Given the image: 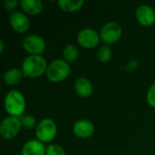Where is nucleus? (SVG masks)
I'll return each instance as SVG.
<instances>
[{"label": "nucleus", "mask_w": 155, "mask_h": 155, "mask_svg": "<svg viewBox=\"0 0 155 155\" xmlns=\"http://www.w3.org/2000/svg\"><path fill=\"white\" fill-rule=\"evenodd\" d=\"M22 47L29 55H42L45 50V41L38 35H27L22 39Z\"/></svg>", "instance_id": "39448f33"}, {"label": "nucleus", "mask_w": 155, "mask_h": 155, "mask_svg": "<svg viewBox=\"0 0 155 155\" xmlns=\"http://www.w3.org/2000/svg\"><path fill=\"white\" fill-rule=\"evenodd\" d=\"M20 5V2H18L17 0H5L4 2V5H5V8L6 11H14L17 5Z\"/></svg>", "instance_id": "4be33fe9"}, {"label": "nucleus", "mask_w": 155, "mask_h": 155, "mask_svg": "<svg viewBox=\"0 0 155 155\" xmlns=\"http://www.w3.org/2000/svg\"><path fill=\"white\" fill-rule=\"evenodd\" d=\"M23 72L19 68H10L6 70L3 75V80L4 83L6 85L9 86H14L16 85L17 84L20 83L23 77Z\"/></svg>", "instance_id": "2eb2a0df"}, {"label": "nucleus", "mask_w": 155, "mask_h": 155, "mask_svg": "<svg viewBox=\"0 0 155 155\" xmlns=\"http://www.w3.org/2000/svg\"><path fill=\"white\" fill-rule=\"evenodd\" d=\"M63 56L67 63L74 62L79 56V50L74 45H67L63 50Z\"/></svg>", "instance_id": "f3484780"}, {"label": "nucleus", "mask_w": 155, "mask_h": 155, "mask_svg": "<svg viewBox=\"0 0 155 155\" xmlns=\"http://www.w3.org/2000/svg\"><path fill=\"white\" fill-rule=\"evenodd\" d=\"M20 6L25 14L29 15H38L44 9L41 0H21Z\"/></svg>", "instance_id": "4468645a"}, {"label": "nucleus", "mask_w": 155, "mask_h": 155, "mask_svg": "<svg viewBox=\"0 0 155 155\" xmlns=\"http://www.w3.org/2000/svg\"><path fill=\"white\" fill-rule=\"evenodd\" d=\"M71 73L69 64L64 59H55L48 64L46 77L52 83H61L64 81Z\"/></svg>", "instance_id": "7ed1b4c3"}, {"label": "nucleus", "mask_w": 155, "mask_h": 155, "mask_svg": "<svg viewBox=\"0 0 155 155\" xmlns=\"http://www.w3.org/2000/svg\"><path fill=\"white\" fill-rule=\"evenodd\" d=\"M74 134L81 139L90 138L94 133V125L89 120H79L74 123L73 126Z\"/></svg>", "instance_id": "9b49d317"}, {"label": "nucleus", "mask_w": 155, "mask_h": 155, "mask_svg": "<svg viewBox=\"0 0 155 155\" xmlns=\"http://www.w3.org/2000/svg\"><path fill=\"white\" fill-rule=\"evenodd\" d=\"M100 35L97 31L91 27H86L79 31L76 36L77 43L84 48L93 49L96 47L100 42Z\"/></svg>", "instance_id": "6e6552de"}, {"label": "nucleus", "mask_w": 155, "mask_h": 155, "mask_svg": "<svg viewBox=\"0 0 155 155\" xmlns=\"http://www.w3.org/2000/svg\"><path fill=\"white\" fill-rule=\"evenodd\" d=\"M4 48H5V44H4L3 40H0V54H3Z\"/></svg>", "instance_id": "5701e85b"}, {"label": "nucleus", "mask_w": 155, "mask_h": 155, "mask_svg": "<svg viewBox=\"0 0 155 155\" xmlns=\"http://www.w3.org/2000/svg\"><path fill=\"white\" fill-rule=\"evenodd\" d=\"M99 35L100 38L105 45H114L121 38L123 35V29L118 23L112 21L104 24L100 28Z\"/></svg>", "instance_id": "423d86ee"}, {"label": "nucleus", "mask_w": 155, "mask_h": 155, "mask_svg": "<svg viewBox=\"0 0 155 155\" xmlns=\"http://www.w3.org/2000/svg\"><path fill=\"white\" fill-rule=\"evenodd\" d=\"M135 17L143 26H151L155 23V9L149 5H141L135 11Z\"/></svg>", "instance_id": "9d476101"}, {"label": "nucleus", "mask_w": 155, "mask_h": 155, "mask_svg": "<svg viewBox=\"0 0 155 155\" xmlns=\"http://www.w3.org/2000/svg\"><path fill=\"white\" fill-rule=\"evenodd\" d=\"M22 128L20 118L15 116H6L1 123L0 134L5 140L14 139Z\"/></svg>", "instance_id": "0eeeda50"}, {"label": "nucleus", "mask_w": 155, "mask_h": 155, "mask_svg": "<svg viewBox=\"0 0 155 155\" xmlns=\"http://www.w3.org/2000/svg\"><path fill=\"white\" fill-rule=\"evenodd\" d=\"M19 118H20L22 128H24L25 130H32L34 128H36L37 124L35 116L31 114H23Z\"/></svg>", "instance_id": "6ab92c4d"}, {"label": "nucleus", "mask_w": 155, "mask_h": 155, "mask_svg": "<svg viewBox=\"0 0 155 155\" xmlns=\"http://www.w3.org/2000/svg\"><path fill=\"white\" fill-rule=\"evenodd\" d=\"M9 24L12 29L19 34L25 33L30 27V20L28 15L21 11L11 13L9 16Z\"/></svg>", "instance_id": "1a4fd4ad"}, {"label": "nucleus", "mask_w": 155, "mask_h": 155, "mask_svg": "<svg viewBox=\"0 0 155 155\" xmlns=\"http://www.w3.org/2000/svg\"><path fill=\"white\" fill-rule=\"evenodd\" d=\"M112 55H113L112 50L109 47V45H102L98 49V51L96 53L97 59L101 63H107V62H109L111 60V58H112Z\"/></svg>", "instance_id": "a211bd4d"}, {"label": "nucleus", "mask_w": 155, "mask_h": 155, "mask_svg": "<svg viewBox=\"0 0 155 155\" xmlns=\"http://www.w3.org/2000/svg\"><path fill=\"white\" fill-rule=\"evenodd\" d=\"M21 155H46V147L37 139H32L23 145Z\"/></svg>", "instance_id": "f8f14e48"}, {"label": "nucleus", "mask_w": 155, "mask_h": 155, "mask_svg": "<svg viewBox=\"0 0 155 155\" xmlns=\"http://www.w3.org/2000/svg\"><path fill=\"white\" fill-rule=\"evenodd\" d=\"M46 155H66V153L62 146L51 143L46 147Z\"/></svg>", "instance_id": "aec40b11"}, {"label": "nucleus", "mask_w": 155, "mask_h": 155, "mask_svg": "<svg viewBox=\"0 0 155 155\" xmlns=\"http://www.w3.org/2000/svg\"><path fill=\"white\" fill-rule=\"evenodd\" d=\"M74 89L78 96L82 98H88L93 94V84L86 77H79L75 80Z\"/></svg>", "instance_id": "ddd939ff"}, {"label": "nucleus", "mask_w": 155, "mask_h": 155, "mask_svg": "<svg viewBox=\"0 0 155 155\" xmlns=\"http://www.w3.org/2000/svg\"><path fill=\"white\" fill-rule=\"evenodd\" d=\"M57 134V125L54 120L50 118H45L41 120L35 128V134L38 141L43 143H48L52 142Z\"/></svg>", "instance_id": "20e7f679"}, {"label": "nucleus", "mask_w": 155, "mask_h": 155, "mask_svg": "<svg viewBox=\"0 0 155 155\" xmlns=\"http://www.w3.org/2000/svg\"><path fill=\"white\" fill-rule=\"evenodd\" d=\"M146 100L151 107L155 108V83L149 88L146 94Z\"/></svg>", "instance_id": "412c9836"}, {"label": "nucleus", "mask_w": 155, "mask_h": 155, "mask_svg": "<svg viewBox=\"0 0 155 155\" xmlns=\"http://www.w3.org/2000/svg\"><path fill=\"white\" fill-rule=\"evenodd\" d=\"M48 64L43 55H28L22 62V72L24 76L37 78L46 73Z\"/></svg>", "instance_id": "f257e3e1"}, {"label": "nucleus", "mask_w": 155, "mask_h": 155, "mask_svg": "<svg viewBox=\"0 0 155 155\" xmlns=\"http://www.w3.org/2000/svg\"><path fill=\"white\" fill-rule=\"evenodd\" d=\"M25 99L23 94L17 90L9 91L4 99V107L10 116L20 117L25 110Z\"/></svg>", "instance_id": "f03ea898"}, {"label": "nucleus", "mask_w": 155, "mask_h": 155, "mask_svg": "<svg viewBox=\"0 0 155 155\" xmlns=\"http://www.w3.org/2000/svg\"><path fill=\"white\" fill-rule=\"evenodd\" d=\"M84 4V0H58L57 5L61 10L72 13L80 10Z\"/></svg>", "instance_id": "dca6fc26"}]
</instances>
